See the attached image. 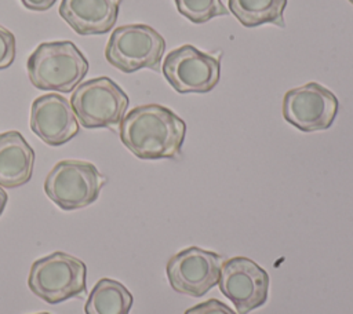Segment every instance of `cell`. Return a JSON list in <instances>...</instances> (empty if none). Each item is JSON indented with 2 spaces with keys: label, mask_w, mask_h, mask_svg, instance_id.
Instances as JSON below:
<instances>
[{
  "label": "cell",
  "mask_w": 353,
  "mask_h": 314,
  "mask_svg": "<svg viewBox=\"0 0 353 314\" xmlns=\"http://www.w3.org/2000/svg\"><path fill=\"white\" fill-rule=\"evenodd\" d=\"M228 6L237 21L247 28L263 23L285 26L283 14L287 0H229Z\"/></svg>",
  "instance_id": "obj_15"
},
{
  "label": "cell",
  "mask_w": 353,
  "mask_h": 314,
  "mask_svg": "<svg viewBox=\"0 0 353 314\" xmlns=\"http://www.w3.org/2000/svg\"><path fill=\"white\" fill-rule=\"evenodd\" d=\"M128 103L127 94L106 76L80 83L70 96L77 121L90 129L119 125Z\"/></svg>",
  "instance_id": "obj_6"
},
{
  "label": "cell",
  "mask_w": 353,
  "mask_h": 314,
  "mask_svg": "<svg viewBox=\"0 0 353 314\" xmlns=\"http://www.w3.org/2000/svg\"><path fill=\"white\" fill-rule=\"evenodd\" d=\"M34 150L19 131L0 132V186L7 189L28 183L33 174Z\"/></svg>",
  "instance_id": "obj_13"
},
{
  "label": "cell",
  "mask_w": 353,
  "mask_h": 314,
  "mask_svg": "<svg viewBox=\"0 0 353 314\" xmlns=\"http://www.w3.org/2000/svg\"><path fill=\"white\" fill-rule=\"evenodd\" d=\"M223 258L199 247H189L167 262V277L171 288L183 295L200 297L219 281Z\"/></svg>",
  "instance_id": "obj_10"
},
{
  "label": "cell",
  "mask_w": 353,
  "mask_h": 314,
  "mask_svg": "<svg viewBox=\"0 0 353 314\" xmlns=\"http://www.w3.org/2000/svg\"><path fill=\"white\" fill-rule=\"evenodd\" d=\"M185 314H237L218 299H208L185 311Z\"/></svg>",
  "instance_id": "obj_18"
},
{
  "label": "cell",
  "mask_w": 353,
  "mask_h": 314,
  "mask_svg": "<svg viewBox=\"0 0 353 314\" xmlns=\"http://www.w3.org/2000/svg\"><path fill=\"white\" fill-rule=\"evenodd\" d=\"M57 0H21V3L32 11H47L50 10Z\"/></svg>",
  "instance_id": "obj_19"
},
{
  "label": "cell",
  "mask_w": 353,
  "mask_h": 314,
  "mask_svg": "<svg viewBox=\"0 0 353 314\" xmlns=\"http://www.w3.org/2000/svg\"><path fill=\"white\" fill-rule=\"evenodd\" d=\"M106 183L98 168L81 160L57 163L44 180L47 197L63 211L84 208L97 201Z\"/></svg>",
  "instance_id": "obj_4"
},
{
  "label": "cell",
  "mask_w": 353,
  "mask_h": 314,
  "mask_svg": "<svg viewBox=\"0 0 353 314\" xmlns=\"http://www.w3.org/2000/svg\"><path fill=\"white\" fill-rule=\"evenodd\" d=\"M161 69L165 80L179 94L208 92L221 77L219 59L190 44L167 54Z\"/></svg>",
  "instance_id": "obj_7"
},
{
  "label": "cell",
  "mask_w": 353,
  "mask_h": 314,
  "mask_svg": "<svg viewBox=\"0 0 353 314\" xmlns=\"http://www.w3.org/2000/svg\"><path fill=\"white\" fill-rule=\"evenodd\" d=\"M176 10L193 23H204L215 17L228 15L221 0H174Z\"/></svg>",
  "instance_id": "obj_16"
},
{
  "label": "cell",
  "mask_w": 353,
  "mask_h": 314,
  "mask_svg": "<svg viewBox=\"0 0 353 314\" xmlns=\"http://www.w3.org/2000/svg\"><path fill=\"white\" fill-rule=\"evenodd\" d=\"M121 0H62L59 15L81 36L108 33L116 23Z\"/></svg>",
  "instance_id": "obj_12"
},
{
  "label": "cell",
  "mask_w": 353,
  "mask_h": 314,
  "mask_svg": "<svg viewBox=\"0 0 353 314\" xmlns=\"http://www.w3.org/2000/svg\"><path fill=\"white\" fill-rule=\"evenodd\" d=\"M37 314H50V313H46V311H44V313H37Z\"/></svg>",
  "instance_id": "obj_21"
},
{
  "label": "cell",
  "mask_w": 353,
  "mask_h": 314,
  "mask_svg": "<svg viewBox=\"0 0 353 314\" xmlns=\"http://www.w3.org/2000/svg\"><path fill=\"white\" fill-rule=\"evenodd\" d=\"M349 1H350V3H352V4H353V0H349Z\"/></svg>",
  "instance_id": "obj_22"
},
{
  "label": "cell",
  "mask_w": 353,
  "mask_h": 314,
  "mask_svg": "<svg viewBox=\"0 0 353 314\" xmlns=\"http://www.w3.org/2000/svg\"><path fill=\"white\" fill-rule=\"evenodd\" d=\"M85 275L84 262L65 252H54L32 263L28 285L46 303L58 304L87 292Z\"/></svg>",
  "instance_id": "obj_3"
},
{
  "label": "cell",
  "mask_w": 353,
  "mask_h": 314,
  "mask_svg": "<svg viewBox=\"0 0 353 314\" xmlns=\"http://www.w3.org/2000/svg\"><path fill=\"white\" fill-rule=\"evenodd\" d=\"M30 129L47 145L61 146L79 134L70 102L55 92L37 96L30 106Z\"/></svg>",
  "instance_id": "obj_11"
},
{
  "label": "cell",
  "mask_w": 353,
  "mask_h": 314,
  "mask_svg": "<svg viewBox=\"0 0 353 314\" xmlns=\"http://www.w3.org/2000/svg\"><path fill=\"white\" fill-rule=\"evenodd\" d=\"M165 41L163 36L149 25L132 23L116 28L105 47L106 61L123 73H134L139 69L159 70Z\"/></svg>",
  "instance_id": "obj_5"
},
{
  "label": "cell",
  "mask_w": 353,
  "mask_h": 314,
  "mask_svg": "<svg viewBox=\"0 0 353 314\" xmlns=\"http://www.w3.org/2000/svg\"><path fill=\"white\" fill-rule=\"evenodd\" d=\"M88 67V61L70 40L40 43L26 62L33 87L58 92L73 91Z\"/></svg>",
  "instance_id": "obj_2"
},
{
  "label": "cell",
  "mask_w": 353,
  "mask_h": 314,
  "mask_svg": "<svg viewBox=\"0 0 353 314\" xmlns=\"http://www.w3.org/2000/svg\"><path fill=\"white\" fill-rule=\"evenodd\" d=\"M185 134V121L157 103L131 109L120 123L123 145L141 160L178 157Z\"/></svg>",
  "instance_id": "obj_1"
},
{
  "label": "cell",
  "mask_w": 353,
  "mask_h": 314,
  "mask_svg": "<svg viewBox=\"0 0 353 314\" xmlns=\"http://www.w3.org/2000/svg\"><path fill=\"white\" fill-rule=\"evenodd\" d=\"M134 297L113 278H101L91 289L84 306L85 314H130Z\"/></svg>",
  "instance_id": "obj_14"
},
{
  "label": "cell",
  "mask_w": 353,
  "mask_h": 314,
  "mask_svg": "<svg viewBox=\"0 0 353 314\" xmlns=\"http://www.w3.org/2000/svg\"><path fill=\"white\" fill-rule=\"evenodd\" d=\"M338 109L334 92L314 81L288 90L283 98L284 120L303 132L328 129Z\"/></svg>",
  "instance_id": "obj_8"
},
{
  "label": "cell",
  "mask_w": 353,
  "mask_h": 314,
  "mask_svg": "<svg viewBox=\"0 0 353 314\" xmlns=\"http://www.w3.org/2000/svg\"><path fill=\"white\" fill-rule=\"evenodd\" d=\"M7 200H8V196H7V193L4 191V189L0 186V215L3 213V211H4V208H6Z\"/></svg>",
  "instance_id": "obj_20"
},
{
  "label": "cell",
  "mask_w": 353,
  "mask_h": 314,
  "mask_svg": "<svg viewBox=\"0 0 353 314\" xmlns=\"http://www.w3.org/2000/svg\"><path fill=\"white\" fill-rule=\"evenodd\" d=\"M269 274L252 259L234 256L223 262L219 274L221 292L234 304L237 314L263 306L268 300Z\"/></svg>",
  "instance_id": "obj_9"
},
{
  "label": "cell",
  "mask_w": 353,
  "mask_h": 314,
  "mask_svg": "<svg viewBox=\"0 0 353 314\" xmlns=\"http://www.w3.org/2000/svg\"><path fill=\"white\" fill-rule=\"evenodd\" d=\"M15 59V37L0 25V70L8 67Z\"/></svg>",
  "instance_id": "obj_17"
}]
</instances>
